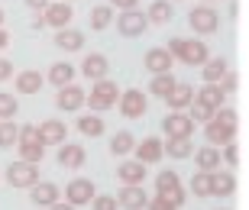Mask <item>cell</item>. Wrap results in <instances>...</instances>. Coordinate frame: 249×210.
Here are the masks:
<instances>
[{"label": "cell", "mask_w": 249, "mask_h": 210, "mask_svg": "<svg viewBox=\"0 0 249 210\" xmlns=\"http://www.w3.org/2000/svg\"><path fill=\"white\" fill-rule=\"evenodd\" d=\"M139 0H110V7H120V10H136Z\"/></svg>", "instance_id": "cell-45"}, {"label": "cell", "mask_w": 249, "mask_h": 210, "mask_svg": "<svg viewBox=\"0 0 249 210\" xmlns=\"http://www.w3.org/2000/svg\"><path fill=\"white\" fill-rule=\"evenodd\" d=\"M194 101L204 104V107H211V110H220L223 104H227V94H223L220 84H204L201 91L194 94Z\"/></svg>", "instance_id": "cell-28"}, {"label": "cell", "mask_w": 249, "mask_h": 210, "mask_svg": "<svg viewBox=\"0 0 249 210\" xmlns=\"http://www.w3.org/2000/svg\"><path fill=\"white\" fill-rule=\"evenodd\" d=\"M117 97H120V88L110 78H101V81L91 84V91H84V104L94 110V113H104V110L117 107Z\"/></svg>", "instance_id": "cell-3"}, {"label": "cell", "mask_w": 249, "mask_h": 210, "mask_svg": "<svg viewBox=\"0 0 249 210\" xmlns=\"http://www.w3.org/2000/svg\"><path fill=\"white\" fill-rule=\"evenodd\" d=\"M168 52H172V58H178L181 65H204L207 58H211V49L204 46L201 39H168Z\"/></svg>", "instance_id": "cell-2"}, {"label": "cell", "mask_w": 249, "mask_h": 210, "mask_svg": "<svg viewBox=\"0 0 249 210\" xmlns=\"http://www.w3.org/2000/svg\"><path fill=\"white\" fill-rule=\"evenodd\" d=\"M74 129L81 133V136H88V139H97V136H104V120H101V113H84V117H78V123H74Z\"/></svg>", "instance_id": "cell-30"}, {"label": "cell", "mask_w": 249, "mask_h": 210, "mask_svg": "<svg viewBox=\"0 0 249 210\" xmlns=\"http://www.w3.org/2000/svg\"><path fill=\"white\" fill-rule=\"evenodd\" d=\"M191 152H194V142H191V139H178V136H165V139H162V156L191 158Z\"/></svg>", "instance_id": "cell-29"}, {"label": "cell", "mask_w": 249, "mask_h": 210, "mask_svg": "<svg viewBox=\"0 0 249 210\" xmlns=\"http://www.w3.org/2000/svg\"><path fill=\"white\" fill-rule=\"evenodd\" d=\"M74 74H78V71H74L71 62H55V65L46 71V81L52 84V88H65V84L74 81Z\"/></svg>", "instance_id": "cell-27"}, {"label": "cell", "mask_w": 249, "mask_h": 210, "mask_svg": "<svg viewBox=\"0 0 249 210\" xmlns=\"http://www.w3.org/2000/svg\"><path fill=\"white\" fill-rule=\"evenodd\" d=\"M19 146V158H23V162H42V156H46V146H42V142H17Z\"/></svg>", "instance_id": "cell-37"}, {"label": "cell", "mask_w": 249, "mask_h": 210, "mask_svg": "<svg viewBox=\"0 0 249 210\" xmlns=\"http://www.w3.org/2000/svg\"><path fill=\"white\" fill-rule=\"evenodd\" d=\"M71 19H74V10L68 0H52L46 10H42V23L52 29H65V26H71Z\"/></svg>", "instance_id": "cell-9"}, {"label": "cell", "mask_w": 249, "mask_h": 210, "mask_svg": "<svg viewBox=\"0 0 249 210\" xmlns=\"http://www.w3.org/2000/svg\"><path fill=\"white\" fill-rule=\"evenodd\" d=\"M133 146H136V136H133L129 129H120V133L110 139V152L113 156H133Z\"/></svg>", "instance_id": "cell-33"}, {"label": "cell", "mask_w": 249, "mask_h": 210, "mask_svg": "<svg viewBox=\"0 0 249 210\" xmlns=\"http://www.w3.org/2000/svg\"><path fill=\"white\" fill-rule=\"evenodd\" d=\"M191 194H194V197H211V172H197V168H194Z\"/></svg>", "instance_id": "cell-35"}, {"label": "cell", "mask_w": 249, "mask_h": 210, "mask_svg": "<svg viewBox=\"0 0 249 210\" xmlns=\"http://www.w3.org/2000/svg\"><path fill=\"white\" fill-rule=\"evenodd\" d=\"M194 126H197V123L188 117L185 110H172V113L162 120V129H165V136H178V139H191Z\"/></svg>", "instance_id": "cell-10"}, {"label": "cell", "mask_w": 249, "mask_h": 210, "mask_svg": "<svg viewBox=\"0 0 249 210\" xmlns=\"http://www.w3.org/2000/svg\"><path fill=\"white\" fill-rule=\"evenodd\" d=\"M220 158L230 165V168H236V165H240V146H236V139H233V142H223V146H220Z\"/></svg>", "instance_id": "cell-40"}, {"label": "cell", "mask_w": 249, "mask_h": 210, "mask_svg": "<svg viewBox=\"0 0 249 210\" xmlns=\"http://www.w3.org/2000/svg\"><path fill=\"white\" fill-rule=\"evenodd\" d=\"M217 210H230V207H217Z\"/></svg>", "instance_id": "cell-50"}, {"label": "cell", "mask_w": 249, "mask_h": 210, "mask_svg": "<svg viewBox=\"0 0 249 210\" xmlns=\"http://www.w3.org/2000/svg\"><path fill=\"white\" fill-rule=\"evenodd\" d=\"M49 210H78V207H71V204H68V201H55V204H52V207H49Z\"/></svg>", "instance_id": "cell-48"}, {"label": "cell", "mask_w": 249, "mask_h": 210, "mask_svg": "<svg viewBox=\"0 0 249 210\" xmlns=\"http://www.w3.org/2000/svg\"><path fill=\"white\" fill-rule=\"evenodd\" d=\"M113 26L120 29V36L136 39V36H142V33L149 29V19H146L142 10H120V19H113Z\"/></svg>", "instance_id": "cell-7"}, {"label": "cell", "mask_w": 249, "mask_h": 210, "mask_svg": "<svg viewBox=\"0 0 249 210\" xmlns=\"http://www.w3.org/2000/svg\"><path fill=\"white\" fill-rule=\"evenodd\" d=\"M42 71H36V68H26V71H19V74H13V84H17V94H39L42 91Z\"/></svg>", "instance_id": "cell-22"}, {"label": "cell", "mask_w": 249, "mask_h": 210, "mask_svg": "<svg viewBox=\"0 0 249 210\" xmlns=\"http://www.w3.org/2000/svg\"><path fill=\"white\" fill-rule=\"evenodd\" d=\"M201 68H204V84H217L223 74L230 71V68H227V58H207Z\"/></svg>", "instance_id": "cell-32"}, {"label": "cell", "mask_w": 249, "mask_h": 210, "mask_svg": "<svg viewBox=\"0 0 249 210\" xmlns=\"http://www.w3.org/2000/svg\"><path fill=\"white\" fill-rule=\"evenodd\" d=\"M204 126H207V129H204L207 142L220 149L223 142H233V139H236V133H240V113H236L233 107H220L207 123H204Z\"/></svg>", "instance_id": "cell-1"}, {"label": "cell", "mask_w": 249, "mask_h": 210, "mask_svg": "<svg viewBox=\"0 0 249 210\" xmlns=\"http://www.w3.org/2000/svg\"><path fill=\"white\" fill-rule=\"evenodd\" d=\"M0 26H3V10H0Z\"/></svg>", "instance_id": "cell-49"}, {"label": "cell", "mask_w": 249, "mask_h": 210, "mask_svg": "<svg viewBox=\"0 0 249 210\" xmlns=\"http://www.w3.org/2000/svg\"><path fill=\"white\" fill-rule=\"evenodd\" d=\"M172 52L168 49H149L146 55H142V65H146V71H152V74H165V71H172Z\"/></svg>", "instance_id": "cell-20"}, {"label": "cell", "mask_w": 249, "mask_h": 210, "mask_svg": "<svg viewBox=\"0 0 249 210\" xmlns=\"http://www.w3.org/2000/svg\"><path fill=\"white\" fill-rule=\"evenodd\" d=\"M84 162H88V152H84V146H78V142H62V146H58V165H62V168H68V172H78Z\"/></svg>", "instance_id": "cell-15"}, {"label": "cell", "mask_w": 249, "mask_h": 210, "mask_svg": "<svg viewBox=\"0 0 249 210\" xmlns=\"http://www.w3.org/2000/svg\"><path fill=\"white\" fill-rule=\"evenodd\" d=\"M146 210H178V207H175V204H168V201H162V197H149Z\"/></svg>", "instance_id": "cell-44"}, {"label": "cell", "mask_w": 249, "mask_h": 210, "mask_svg": "<svg viewBox=\"0 0 249 210\" xmlns=\"http://www.w3.org/2000/svg\"><path fill=\"white\" fill-rule=\"evenodd\" d=\"M17 110H19V104H17V94L0 91V120H13V117H17Z\"/></svg>", "instance_id": "cell-38"}, {"label": "cell", "mask_w": 249, "mask_h": 210, "mask_svg": "<svg viewBox=\"0 0 249 210\" xmlns=\"http://www.w3.org/2000/svg\"><path fill=\"white\" fill-rule=\"evenodd\" d=\"M17 139H19V126L13 120H0V149L17 146Z\"/></svg>", "instance_id": "cell-36"}, {"label": "cell", "mask_w": 249, "mask_h": 210, "mask_svg": "<svg viewBox=\"0 0 249 210\" xmlns=\"http://www.w3.org/2000/svg\"><path fill=\"white\" fill-rule=\"evenodd\" d=\"M91 204H94V210H120V204H117L113 194H94Z\"/></svg>", "instance_id": "cell-41"}, {"label": "cell", "mask_w": 249, "mask_h": 210, "mask_svg": "<svg viewBox=\"0 0 249 210\" xmlns=\"http://www.w3.org/2000/svg\"><path fill=\"white\" fill-rule=\"evenodd\" d=\"M236 194V175L233 172H211V197H233Z\"/></svg>", "instance_id": "cell-19"}, {"label": "cell", "mask_w": 249, "mask_h": 210, "mask_svg": "<svg viewBox=\"0 0 249 210\" xmlns=\"http://www.w3.org/2000/svg\"><path fill=\"white\" fill-rule=\"evenodd\" d=\"M156 197H162V201H168V204H175V207H181V204H185V197H188L185 181H181V178H178L172 168L159 172V175H156Z\"/></svg>", "instance_id": "cell-4"}, {"label": "cell", "mask_w": 249, "mask_h": 210, "mask_svg": "<svg viewBox=\"0 0 249 210\" xmlns=\"http://www.w3.org/2000/svg\"><path fill=\"white\" fill-rule=\"evenodd\" d=\"M17 142H39V129L33 126V123L19 126V139H17Z\"/></svg>", "instance_id": "cell-42"}, {"label": "cell", "mask_w": 249, "mask_h": 210, "mask_svg": "<svg viewBox=\"0 0 249 210\" xmlns=\"http://www.w3.org/2000/svg\"><path fill=\"white\" fill-rule=\"evenodd\" d=\"M133 156H136L142 165H156L159 158H162V139L159 136H146L142 142L133 146Z\"/></svg>", "instance_id": "cell-18"}, {"label": "cell", "mask_w": 249, "mask_h": 210, "mask_svg": "<svg viewBox=\"0 0 249 210\" xmlns=\"http://www.w3.org/2000/svg\"><path fill=\"white\" fill-rule=\"evenodd\" d=\"M7 46H10V33L0 26V49H7Z\"/></svg>", "instance_id": "cell-47"}, {"label": "cell", "mask_w": 249, "mask_h": 210, "mask_svg": "<svg viewBox=\"0 0 249 210\" xmlns=\"http://www.w3.org/2000/svg\"><path fill=\"white\" fill-rule=\"evenodd\" d=\"M13 74H17L13 62L10 58H0V81H13Z\"/></svg>", "instance_id": "cell-43"}, {"label": "cell", "mask_w": 249, "mask_h": 210, "mask_svg": "<svg viewBox=\"0 0 249 210\" xmlns=\"http://www.w3.org/2000/svg\"><path fill=\"white\" fill-rule=\"evenodd\" d=\"M172 17H175L172 0H152V3H149V10H146L149 26H165V23H172Z\"/></svg>", "instance_id": "cell-24"}, {"label": "cell", "mask_w": 249, "mask_h": 210, "mask_svg": "<svg viewBox=\"0 0 249 210\" xmlns=\"http://www.w3.org/2000/svg\"><path fill=\"white\" fill-rule=\"evenodd\" d=\"M117 107H120V113L126 120H139L146 117V91H139V88H129V91H123L120 97H117Z\"/></svg>", "instance_id": "cell-8"}, {"label": "cell", "mask_w": 249, "mask_h": 210, "mask_svg": "<svg viewBox=\"0 0 249 210\" xmlns=\"http://www.w3.org/2000/svg\"><path fill=\"white\" fill-rule=\"evenodd\" d=\"M172 84H175V74H172V71L156 74V78L149 81V94H152V97H162V101H165V94L172 91Z\"/></svg>", "instance_id": "cell-34"}, {"label": "cell", "mask_w": 249, "mask_h": 210, "mask_svg": "<svg viewBox=\"0 0 249 210\" xmlns=\"http://www.w3.org/2000/svg\"><path fill=\"white\" fill-rule=\"evenodd\" d=\"M49 3H52V0H26V7H33V10H39V13H42V10L49 7Z\"/></svg>", "instance_id": "cell-46"}, {"label": "cell", "mask_w": 249, "mask_h": 210, "mask_svg": "<svg viewBox=\"0 0 249 210\" xmlns=\"http://www.w3.org/2000/svg\"><path fill=\"white\" fill-rule=\"evenodd\" d=\"M191 158H194V165H197V172H217L223 165V158H220V149L217 146H201L197 152H191Z\"/></svg>", "instance_id": "cell-21"}, {"label": "cell", "mask_w": 249, "mask_h": 210, "mask_svg": "<svg viewBox=\"0 0 249 210\" xmlns=\"http://www.w3.org/2000/svg\"><path fill=\"white\" fill-rule=\"evenodd\" d=\"M188 26H191L194 33H201V36H211V33H217V26H220V13H217L211 3H201V7H194L191 13H188Z\"/></svg>", "instance_id": "cell-6"}, {"label": "cell", "mask_w": 249, "mask_h": 210, "mask_svg": "<svg viewBox=\"0 0 249 210\" xmlns=\"http://www.w3.org/2000/svg\"><path fill=\"white\" fill-rule=\"evenodd\" d=\"M55 107L62 110V113H74V110L84 107V88L81 84H65V88H58V97H55Z\"/></svg>", "instance_id": "cell-12"}, {"label": "cell", "mask_w": 249, "mask_h": 210, "mask_svg": "<svg viewBox=\"0 0 249 210\" xmlns=\"http://www.w3.org/2000/svg\"><path fill=\"white\" fill-rule=\"evenodd\" d=\"M58 197H62V188H58V184H52V181H42V178L29 188V201L36 204V207H52Z\"/></svg>", "instance_id": "cell-14"}, {"label": "cell", "mask_w": 249, "mask_h": 210, "mask_svg": "<svg viewBox=\"0 0 249 210\" xmlns=\"http://www.w3.org/2000/svg\"><path fill=\"white\" fill-rule=\"evenodd\" d=\"M194 101V88L191 84H185V81H175L172 84V91L165 94V104L172 110H188V104Z\"/></svg>", "instance_id": "cell-23"}, {"label": "cell", "mask_w": 249, "mask_h": 210, "mask_svg": "<svg viewBox=\"0 0 249 210\" xmlns=\"http://www.w3.org/2000/svg\"><path fill=\"white\" fill-rule=\"evenodd\" d=\"M55 46L62 49V52H81V49H84V33H81V29L65 26V29L55 33Z\"/></svg>", "instance_id": "cell-26"}, {"label": "cell", "mask_w": 249, "mask_h": 210, "mask_svg": "<svg viewBox=\"0 0 249 210\" xmlns=\"http://www.w3.org/2000/svg\"><path fill=\"white\" fill-rule=\"evenodd\" d=\"M117 204H120L123 210H146L149 194H146L142 184H123L120 194H117Z\"/></svg>", "instance_id": "cell-13"}, {"label": "cell", "mask_w": 249, "mask_h": 210, "mask_svg": "<svg viewBox=\"0 0 249 210\" xmlns=\"http://www.w3.org/2000/svg\"><path fill=\"white\" fill-rule=\"evenodd\" d=\"M91 197H94L91 178H74V181L65 184V201L71 204V207H84V204H91Z\"/></svg>", "instance_id": "cell-11"}, {"label": "cell", "mask_w": 249, "mask_h": 210, "mask_svg": "<svg viewBox=\"0 0 249 210\" xmlns=\"http://www.w3.org/2000/svg\"><path fill=\"white\" fill-rule=\"evenodd\" d=\"M117 178H120L123 184H142L146 181V165L139 162V158H126V162H120V168H117Z\"/></svg>", "instance_id": "cell-25"}, {"label": "cell", "mask_w": 249, "mask_h": 210, "mask_svg": "<svg viewBox=\"0 0 249 210\" xmlns=\"http://www.w3.org/2000/svg\"><path fill=\"white\" fill-rule=\"evenodd\" d=\"M36 129H39V142L42 146H62L68 139V126L62 120H42V126H36Z\"/></svg>", "instance_id": "cell-16"}, {"label": "cell", "mask_w": 249, "mask_h": 210, "mask_svg": "<svg viewBox=\"0 0 249 210\" xmlns=\"http://www.w3.org/2000/svg\"><path fill=\"white\" fill-rule=\"evenodd\" d=\"M107 71H110L107 55H101V52H88V55H84V62H81V74H84V78L101 81V78H107Z\"/></svg>", "instance_id": "cell-17"}, {"label": "cell", "mask_w": 249, "mask_h": 210, "mask_svg": "<svg viewBox=\"0 0 249 210\" xmlns=\"http://www.w3.org/2000/svg\"><path fill=\"white\" fill-rule=\"evenodd\" d=\"M88 23H91L94 33H101V29L113 26V7H110V3H101V7H94V10H91V17H88Z\"/></svg>", "instance_id": "cell-31"}, {"label": "cell", "mask_w": 249, "mask_h": 210, "mask_svg": "<svg viewBox=\"0 0 249 210\" xmlns=\"http://www.w3.org/2000/svg\"><path fill=\"white\" fill-rule=\"evenodd\" d=\"M42 175H39V165L36 162H10L7 165V184L10 188H33Z\"/></svg>", "instance_id": "cell-5"}, {"label": "cell", "mask_w": 249, "mask_h": 210, "mask_svg": "<svg viewBox=\"0 0 249 210\" xmlns=\"http://www.w3.org/2000/svg\"><path fill=\"white\" fill-rule=\"evenodd\" d=\"M213 113H217V110L204 107V104H197V101H191V104H188V117H191L194 123H207V120H211Z\"/></svg>", "instance_id": "cell-39"}]
</instances>
